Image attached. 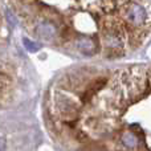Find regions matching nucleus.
Wrapping results in <instances>:
<instances>
[{"instance_id":"20e7f679","label":"nucleus","mask_w":151,"mask_h":151,"mask_svg":"<svg viewBox=\"0 0 151 151\" xmlns=\"http://www.w3.org/2000/svg\"><path fill=\"white\" fill-rule=\"evenodd\" d=\"M105 44L110 48H119L122 45V39H121V33L117 32L115 29H110L105 33Z\"/></svg>"},{"instance_id":"f257e3e1","label":"nucleus","mask_w":151,"mask_h":151,"mask_svg":"<svg viewBox=\"0 0 151 151\" xmlns=\"http://www.w3.org/2000/svg\"><path fill=\"white\" fill-rule=\"evenodd\" d=\"M126 20L131 24V25L139 27L142 24H145L147 19V12L141 4H137V3H133L130 4L127 8H126Z\"/></svg>"},{"instance_id":"6e6552de","label":"nucleus","mask_w":151,"mask_h":151,"mask_svg":"<svg viewBox=\"0 0 151 151\" xmlns=\"http://www.w3.org/2000/svg\"><path fill=\"white\" fill-rule=\"evenodd\" d=\"M3 149H4V141L0 139V150H3Z\"/></svg>"},{"instance_id":"0eeeda50","label":"nucleus","mask_w":151,"mask_h":151,"mask_svg":"<svg viewBox=\"0 0 151 151\" xmlns=\"http://www.w3.org/2000/svg\"><path fill=\"white\" fill-rule=\"evenodd\" d=\"M7 19L11 21V24H12V25H15V24H16V19H15V16H13V13L11 12V11H7Z\"/></svg>"},{"instance_id":"7ed1b4c3","label":"nucleus","mask_w":151,"mask_h":151,"mask_svg":"<svg viewBox=\"0 0 151 151\" xmlns=\"http://www.w3.org/2000/svg\"><path fill=\"white\" fill-rule=\"evenodd\" d=\"M76 47H77V49L80 50L81 53H83V55H86V56L94 55L96 49H97L96 42H94L90 37H78V39L76 40Z\"/></svg>"},{"instance_id":"f03ea898","label":"nucleus","mask_w":151,"mask_h":151,"mask_svg":"<svg viewBox=\"0 0 151 151\" xmlns=\"http://www.w3.org/2000/svg\"><path fill=\"white\" fill-rule=\"evenodd\" d=\"M36 33L44 40H50L57 35V27L49 20L40 21L36 28Z\"/></svg>"},{"instance_id":"1a4fd4ad","label":"nucleus","mask_w":151,"mask_h":151,"mask_svg":"<svg viewBox=\"0 0 151 151\" xmlns=\"http://www.w3.org/2000/svg\"><path fill=\"white\" fill-rule=\"evenodd\" d=\"M149 82H150V86H151V70L149 72Z\"/></svg>"},{"instance_id":"423d86ee","label":"nucleus","mask_w":151,"mask_h":151,"mask_svg":"<svg viewBox=\"0 0 151 151\" xmlns=\"http://www.w3.org/2000/svg\"><path fill=\"white\" fill-rule=\"evenodd\" d=\"M23 44H24V47H25V49L28 50V52H37V50L40 49V45L37 44V42H35V41H32V40H29V39H27V37H24L23 39Z\"/></svg>"},{"instance_id":"39448f33","label":"nucleus","mask_w":151,"mask_h":151,"mask_svg":"<svg viewBox=\"0 0 151 151\" xmlns=\"http://www.w3.org/2000/svg\"><path fill=\"white\" fill-rule=\"evenodd\" d=\"M138 137L131 131H126L122 134V143L125 145L127 149H135L138 146Z\"/></svg>"}]
</instances>
